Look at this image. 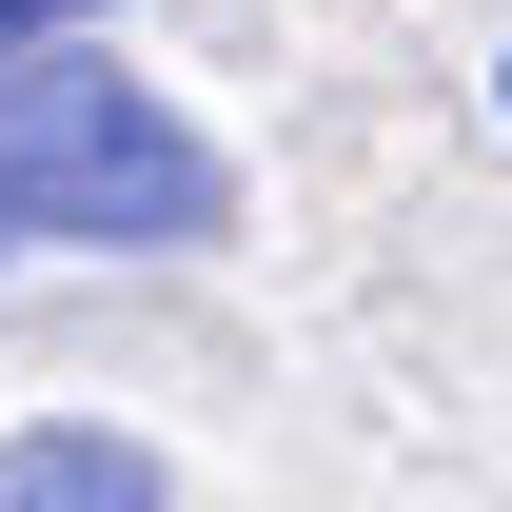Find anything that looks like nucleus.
<instances>
[{
	"instance_id": "f257e3e1",
	"label": "nucleus",
	"mask_w": 512,
	"mask_h": 512,
	"mask_svg": "<svg viewBox=\"0 0 512 512\" xmlns=\"http://www.w3.org/2000/svg\"><path fill=\"white\" fill-rule=\"evenodd\" d=\"M20 237H60V256H217L237 178H217V138L158 79L40 40V60H0V256Z\"/></svg>"
},
{
	"instance_id": "f03ea898",
	"label": "nucleus",
	"mask_w": 512,
	"mask_h": 512,
	"mask_svg": "<svg viewBox=\"0 0 512 512\" xmlns=\"http://www.w3.org/2000/svg\"><path fill=\"white\" fill-rule=\"evenodd\" d=\"M0 512H178V493H158V453H138V434L40 414V434H0Z\"/></svg>"
},
{
	"instance_id": "7ed1b4c3",
	"label": "nucleus",
	"mask_w": 512,
	"mask_h": 512,
	"mask_svg": "<svg viewBox=\"0 0 512 512\" xmlns=\"http://www.w3.org/2000/svg\"><path fill=\"white\" fill-rule=\"evenodd\" d=\"M99 0H0V60H40V40H79Z\"/></svg>"
}]
</instances>
